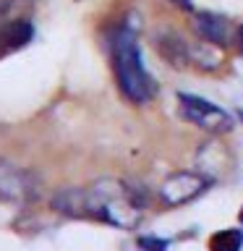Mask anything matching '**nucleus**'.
Masks as SVG:
<instances>
[{"label":"nucleus","mask_w":243,"mask_h":251,"mask_svg":"<svg viewBox=\"0 0 243 251\" xmlns=\"http://www.w3.org/2000/svg\"><path fill=\"white\" fill-rule=\"evenodd\" d=\"M34 37V26H31L29 19H8L3 26H0V58L11 55L21 47H26Z\"/></svg>","instance_id":"7"},{"label":"nucleus","mask_w":243,"mask_h":251,"mask_svg":"<svg viewBox=\"0 0 243 251\" xmlns=\"http://www.w3.org/2000/svg\"><path fill=\"white\" fill-rule=\"evenodd\" d=\"M39 188H42V180L34 170L0 157V199L3 201L29 204L39 196Z\"/></svg>","instance_id":"3"},{"label":"nucleus","mask_w":243,"mask_h":251,"mask_svg":"<svg viewBox=\"0 0 243 251\" xmlns=\"http://www.w3.org/2000/svg\"><path fill=\"white\" fill-rule=\"evenodd\" d=\"M139 243L146 251H168V241H162V238H141Z\"/></svg>","instance_id":"10"},{"label":"nucleus","mask_w":243,"mask_h":251,"mask_svg":"<svg viewBox=\"0 0 243 251\" xmlns=\"http://www.w3.org/2000/svg\"><path fill=\"white\" fill-rule=\"evenodd\" d=\"M178 107H180V115H183L188 123L199 126L204 131L225 133V131L233 128V118L227 115V110H222L219 105H215V102H209L204 97L180 92L178 94Z\"/></svg>","instance_id":"4"},{"label":"nucleus","mask_w":243,"mask_h":251,"mask_svg":"<svg viewBox=\"0 0 243 251\" xmlns=\"http://www.w3.org/2000/svg\"><path fill=\"white\" fill-rule=\"evenodd\" d=\"M84 207L86 217L131 230V227L139 225L141 215H144L146 199L144 191L139 186L128 183V180L102 178L89 188H84Z\"/></svg>","instance_id":"1"},{"label":"nucleus","mask_w":243,"mask_h":251,"mask_svg":"<svg viewBox=\"0 0 243 251\" xmlns=\"http://www.w3.org/2000/svg\"><path fill=\"white\" fill-rule=\"evenodd\" d=\"M238 220H241V223H243V207H241V212H238Z\"/></svg>","instance_id":"12"},{"label":"nucleus","mask_w":243,"mask_h":251,"mask_svg":"<svg viewBox=\"0 0 243 251\" xmlns=\"http://www.w3.org/2000/svg\"><path fill=\"white\" fill-rule=\"evenodd\" d=\"M194 31L209 45H230L233 39V24L212 11H199L194 16Z\"/></svg>","instance_id":"6"},{"label":"nucleus","mask_w":243,"mask_h":251,"mask_svg":"<svg viewBox=\"0 0 243 251\" xmlns=\"http://www.w3.org/2000/svg\"><path fill=\"white\" fill-rule=\"evenodd\" d=\"M207 188H209V178L204 173H191V170L172 173L160 186V201L165 207H180V204H188L196 196H201Z\"/></svg>","instance_id":"5"},{"label":"nucleus","mask_w":243,"mask_h":251,"mask_svg":"<svg viewBox=\"0 0 243 251\" xmlns=\"http://www.w3.org/2000/svg\"><path fill=\"white\" fill-rule=\"evenodd\" d=\"M110 58H113V74L121 94L133 105H146L154 97L157 84L141 58L139 37L128 24L118 26L110 42Z\"/></svg>","instance_id":"2"},{"label":"nucleus","mask_w":243,"mask_h":251,"mask_svg":"<svg viewBox=\"0 0 243 251\" xmlns=\"http://www.w3.org/2000/svg\"><path fill=\"white\" fill-rule=\"evenodd\" d=\"M209 251H243V230L225 227L209 238Z\"/></svg>","instance_id":"9"},{"label":"nucleus","mask_w":243,"mask_h":251,"mask_svg":"<svg viewBox=\"0 0 243 251\" xmlns=\"http://www.w3.org/2000/svg\"><path fill=\"white\" fill-rule=\"evenodd\" d=\"M172 5H178V8H183V11H191L194 8V0H170Z\"/></svg>","instance_id":"11"},{"label":"nucleus","mask_w":243,"mask_h":251,"mask_svg":"<svg viewBox=\"0 0 243 251\" xmlns=\"http://www.w3.org/2000/svg\"><path fill=\"white\" fill-rule=\"evenodd\" d=\"M154 45H157V52L162 55V60L170 63L172 68H183L188 63V58H191V50L186 47V42L178 34H172V31H162V34H157Z\"/></svg>","instance_id":"8"}]
</instances>
